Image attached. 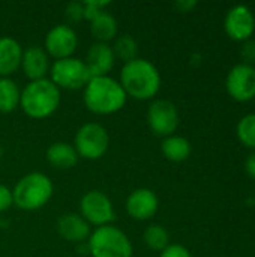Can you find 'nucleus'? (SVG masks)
I'll use <instances>...</instances> for the list:
<instances>
[{
    "mask_svg": "<svg viewBox=\"0 0 255 257\" xmlns=\"http://www.w3.org/2000/svg\"><path fill=\"white\" fill-rule=\"evenodd\" d=\"M242 57L245 60L246 65H251L255 63V41H246L243 48H242Z\"/></svg>",
    "mask_w": 255,
    "mask_h": 257,
    "instance_id": "obj_29",
    "label": "nucleus"
},
{
    "mask_svg": "<svg viewBox=\"0 0 255 257\" xmlns=\"http://www.w3.org/2000/svg\"><path fill=\"white\" fill-rule=\"evenodd\" d=\"M12 205H14L12 190L9 187H6V185L0 184V212L8 211Z\"/></svg>",
    "mask_w": 255,
    "mask_h": 257,
    "instance_id": "obj_28",
    "label": "nucleus"
},
{
    "mask_svg": "<svg viewBox=\"0 0 255 257\" xmlns=\"http://www.w3.org/2000/svg\"><path fill=\"white\" fill-rule=\"evenodd\" d=\"M158 196L149 188H137L126 199V212L137 221L150 220L158 212Z\"/></svg>",
    "mask_w": 255,
    "mask_h": 257,
    "instance_id": "obj_13",
    "label": "nucleus"
},
{
    "mask_svg": "<svg viewBox=\"0 0 255 257\" xmlns=\"http://www.w3.org/2000/svg\"><path fill=\"white\" fill-rule=\"evenodd\" d=\"M144 244L155 251H162L170 245V235L161 224H150L143 233Z\"/></svg>",
    "mask_w": 255,
    "mask_h": 257,
    "instance_id": "obj_22",
    "label": "nucleus"
},
{
    "mask_svg": "<svg viewBox=\"0 0 255 257\" xmlns=\"http://www.w3.org/2000/svg\"><path fill=\"white\" fill-rule=\"evenodd\" d=\"M65 12H66L68 20L72 21V23H77V21L84 20V5L80 3V2H71V3H68Z\"/></svg>",
    "mask_w": 255,
    "mask_h": 257,
    "instance_id": "obj_26",
    "label": "nucleus"
},
{
    "mask_svg": "<svg viewBox=\"0 0 255 257\" xmlns=\"http://www.w3.org/2000/svg\"><path fill=\"white\" fill-rule=\"evenodd\" d=\"M113 51L116 59H120L126 63L138 57V44L132 36L122 35L116 39L113 45Z\"/></svg>",
    "mask_w": 255,
    "mask_h": 257,
    "instance_id": "obj_23",
    "label": "nucleus"
},
{
    "mask_svg": "<svg viewBox=\"0 0 255 257\" xmlns=\"http://www.w3.org/2000/svg\"><path fill=\"white\" fill-rule=\"evenodd\" d=\"M23 48L11 36H0V78H9L21 68Z\"/></svg>",
    "mask_w": 255,
    "mask_h": 257,
    "instance_id": "obj_17",
    "label": "nucleus"
},
{
    "mask_svg": "<svg viewBox=\"0 0 255 257\" xmlns=\"http://www.w3.org/2000/svg\"><path fill=\"white\" fill-rule=\"evenodd\" d=\"M57 233L68 242L81 244L90 236V226L80 214H65L57 220Z\"/></svg>",
    "mask_w": 255,
    "mask_h": 257,
    "instance_id": "obj_16",
    "label": "nucleus"
},
{
    "mask_svg": "<svg viewBox=\"0 0 255 257\" xmlns=\"http://www.w3.org/2000/svg\"><path fill=\"white\" fill-rule=\"evenodd\" d=\"M90 32L93 38L96 39V42L108 44L111 39L117 36V32H119L117 20L110 12L102 11L99 15H96L90 21Z\"/></svg>",
    "mask_w": 255,
    "mask_h": 257,
    "instance_id": "obj_19",
    "label": "nucleus"
},
{
    "mask_svg": "<svg viewBox=\"0 0 255 257\" xmlns=\"http://www.w3.org/2000/svg\"><path fill=\"white\" fill-rule=\"evenodd\" d=\"M50 80L59 87L66 90L84 89L90 80V74L84 60L77 57H68L56 60L50 66Z\"/></svg>",
    "mask_w": 255,
    "mask_h": 257,
    "instance_id": "obj_7",
    "label": "nucleus"
},
{
    "mask_svg": "<svg viewBox=\"0 0 255 257\" xmlns=\"http://www.w3.org/2000/svg\"><path fill=\"white\" fill-rule=\"evenodd\" d=\"M54 185L51 179L39 172L23 176L12 190L14 205L23 211H38L53 197Z\"/></svg>",
    "mask_w": 255,
    "mask_h": 257,
    "instance_id": "obj_4",
    "label": "nucleus"
},
{
    "mask_svg": "<svg viewBox=\"0 0 255 257\" xmlns=\"http://www.w3.org/2000/svg\"><path fill=\"white\" fill-rule=\"evenodd\" d=\"M236 133L243 146L255 149V113L246 114L239 120Z\"/></svg>",
    "mask_w": 255,
    "mask_h": 257,
    "instance_id": "obj_24",
    "label": "nucleus"
},
{
    "mask_svg": "<svg viewBox=\"0 0 255 257\" xmlns=\"http://www.w3.org/2000/svg\"><path fill=\"white\" fill-rule=\"evenodd\" d=\"M225 87L228 95L239 101L248 102L255 98V68L246 63L233 66L227 75Z\"/></svg>",
    "mask_w": 255,
    "mask_h": 257,
    "instance_id": "obj_11",
    "label": "nucleus"
},
{
    "mask_svg": "<svg viewBox=\"0 0 255 257\" xmlns=\"http://www.w3.org/2000/svg\"><path fill=\"white\" fill-rule=\"evenodd\" d=\"M74 148L80 158L84 160H99L102 158L110 148V136L108 131L95 122H89L80 126L75 134Z\"/></svg>",
    "mask_w": 255,
    "mask_h": 257,
    "instance_id": "obj_6",
    "label": "nucleus"
},
{
    "mask_svg": "<svg viewBox=\"0 0 255 257\" xmlns=\"http://www.w3.org/2000/svg\"><path fill=\"white\" fill-rule=\"evenodd\" d=\"M80 215L89 226H110L116 220V211L110 197L98 190L87 191L80 200Z\"/></svg>",
    "mask_w": 255,
    "mask_h": 257,
    "instance_id": "obj_8",
    "label": "nucleus"
},
{
    "mask_svg": "<svg viewBox=\"0 0 255 257\" xmlns=\"http://www.w3.org/2000/svg\"><path fill=\"white\" fill-rule=\"evenodd\" d=\"M84 5V20L92 21L96 15H99L105 6H108V2H83Z\"/></svg>",
    "mask_w": 255,
    "mask_h": 257,
    "instance_id": "obj_25",
    "label": "nucleus"
},
{
    "mask_svg": "<svg viewBox=\"0 0 255 257\" xmlns=\"http://www.w3.org/2000/svg\"><path fill=\"white\" fill-rule=\"evenodd\" d=\"M116 62V56L113 47L104 42H95L87 54H86V66L90 74V78L95 77H105L113 69Z\"/></svg>",
    "mask_w": 255,
    "mask_h": 257,
    "instance_id": "obj_14",
    "label": "nucleus"
},
{
    "mask_svg": "<svg viewBox=\"0 0 255 257\" xmlns=\"http://www.w3.org/2000/svg\"><path fill=\"white\" fill-rule=\"evenodd\" d=\"M21 68L30 81L42 80L50 72V56L39 45H30L23 50Z\"/></svg>",
    "mask_w": 255,
    "mask_h": 257,
    "instance_id": "obj_15",
    "label": "nucleus"
},
{
    "mask_svg": "<svg viewBox=\"0 0 255 257\" xmlns=\"http://www.w3.org/2000/svg\"><path fill=\"white\" fill-rule=\"evenodd\" d=\"M2 155H3V148H2V145H0V158H2Z\"/></svg>",
    "mask_w": 255,
    "mask_h": 257,
    "instance_id": "obj_32",
    "label": "nucleus"
},
{
    "mask_svg": "<svg viewBox=\"0 0 255 257\" xmlns=\"http://www.w3.org/2000/svg\"><path fill=\"white\" fill-rule=\"evenodd\" d=\"M47 161L50 166H53L57 170H68L77 166L80 157L74 148V145H69L66 142H56L47 149Z\"/></svg>",
    "mask_w": 255,
    "mask_h": 257,
    "instance_id": "obj_18",
    "label": "nucleus"
},
{
    "mask_svg": "<svg viewBox=\"0 0 255 257\" xmlns=\"http://www.w3.org/2000/svg\"><path fill=\"white\" fill-rule=\"evenodd\" d=\"M147 123L155 136H173L179 126L177 107L167 99H155L147 108Z\"/></svg>",
    "mask_w": 255,
    "mask_h": 257,
    "instance_id": "obj_9",
    "label": "nucleus"
},
{
    "mask_svg": "<svg viewBox=\"0 0 255 257\" xmlns=\"http://www.w3.org/2000/svg\"><path fill=\"white\" fill-rule=\"evenodd\" d=\"M161 151L168 161L182 163L189 158L192 148H191V143L188 139H185L182 136H170L162 140Z\"/></svg>",
    "mask_w": 255,
    "mask_h": 257,
    "instance_id": "obj_20",
    "label": "nucleus"
},
{
    "mask_svg": "<svg viewBox=\"0 0 255 257\" xmlns=\"http://www.w3.org/2000/svg\"><path fill=\"white\" fill-rule=\"evenodd\" d=\"M254 203H255V202H254Z\"/></svg>",
    "mask_w": 255,
    "mask_h": 257,
    "instance_id": "obj_33",
    "label": "nucleus"
},
{
    "mask_svg": "<svg viewBox=\"0 0 255 257\" xmlns=\"http://www.w3.org/2000/svg\"><path fill=\"white\" fill-rule=\"evenodd\" d=\"M78 47V36L75 30L68 24H57L45 36L44 50L50 57L56 60L72 57L74 51Z\"/></svg>",
    "mask_w": 255,
    "mask_h": 257,
    "instance_id": "obj_10",
    "label": "nucleus"
},
{
    "mask_svg": "<svg viewBox=\"0 0 255 257\" xmlns=\"http://www.w3.org/2000/svg\"><path fill=\"white\" fill-rule=\"evenodd\" d=\"M224 29L230 39L236 42H246L255 30V17L248 6L239 5L231 8L224 20Z\"/></svg>",
    "mask_w": 255,
    "mask_h": 257,
    "instance_id": "obj_12",
    "label": "nucleus"
},
{
    "mask_svg": "<svg viewBox=\"0 0 255 257\" xmlns=\"http://www.w3.org/2000/svg\"><path fill=\"white\" fill-rule=\"evenodd\" d=\"M245 169H246V173H248L251 178H254L255 179V152H252V154L248 157V160H246V163H245Z\"/></svg>",
    "mask_w": 255,
    "mask_h": 257,
    "instance_id": "obj_30",
    "label": "nucleus"
},
{
    "mask_svg": "<svg viewBox=\"0 0 255 257\" xmlns=\"http://www.w3.org/2000/svg\"><path fill=\"white\" fill-rule=\"evenodd\" d=\"M119 83L126 96L147 101L158 95L161 89V74L150 60L137 57L123 63Z\"/></svg>",
    "mask_w": 255,
    "mask_h": 257,
    "instance_id": "obj_1",
    "label": "nucleus"
},
{
    "mask_svg": "<svg viewBox=\"0 0 255 257\" xmlns=\"http://www.w3.org/2000/svg\"><path fill=\"white\" fill-rule=\"evenodd\" d=\"M87 250L92 257H132V244L125 232L110 224L96 227L89 239Z\"/></svg>",
    "mask_w": 255,
    "mask_h": 257,
    "instance_id": "obj_5",
    "label": "nucleus"
},
{
    "mask_svg": "<svg viewBox=\"0 0 255 257\" xmlns=\"http://www.w3.org/2000/svg\"><path fill=\"white\" fill-rule=\"evenodd\" d=\"M83 99L92 113L107 116L120 111L125 107L128 96L117 80L105 75L89 80L84 86Z\"/></svg>",
    "mask_w": 255,
    "mask_h": 257,
    "instance_id": "obj_2",
    "label": "nucleus"
},
{
    "mask_svg": "<svg viewBox=\"0 0 255 257\" xmlns=\"http://www.w3.org/2000/svg\"><path fill=\"white\" fill-rule=\"evenodd\" d=\"M174 6H176L180 12H189L192 8L197 6V2H177Z\"/></svg>",
    "mask_w": 255,
    "mask_h": 257,
    "instance_id": "obj_31",
    "label": "nucleus"
},
{
    "mask_svg": "<svg viewBox=\"0 0 255 257\" xmlns=\"http://www.w3.org/2000/svg\"><path fill=\"white\" fill-rule=\"evenodd\" d=\"M62 101L60 89L50 80H35L21 90L20 107L32 119H45L56 113Z\"/></svg>",
    "mask_w": 255,
    "mask_h": 257,
    "instance_id": "obj_3",
    "label": "nucleus"
},
{
    "mask_svg": "<svg viewBox=\"0 0 255 257\" xmlns=\"http://www.w3.org/2000/svg\"><path fill=\"white\" fill-rule=\"evenodd\" d=\"M159 257H192L189 250L180 244H170L165 250L161 251Z\"/></svg>",
    "mask_w": 255,
    "mask_h": 257,
    "instance_id": "obj_27",
    "label": "nucleus"
},
{
    "mask_svg": "<svg viewBox=\"0 0 255 257\" xmlns=\"http://www.w3.org/2000/svg\"><path fill=\"white\" fill-rule=\"evenodd\" d=\"M21 90L11 78H0V113H12L20 105Z\"/></svg>",
    "mask_w": 255,
    "mask_h": 257,
    "instance_id": "obj_21",
    "label": "nucleus"
}]
</instances>
